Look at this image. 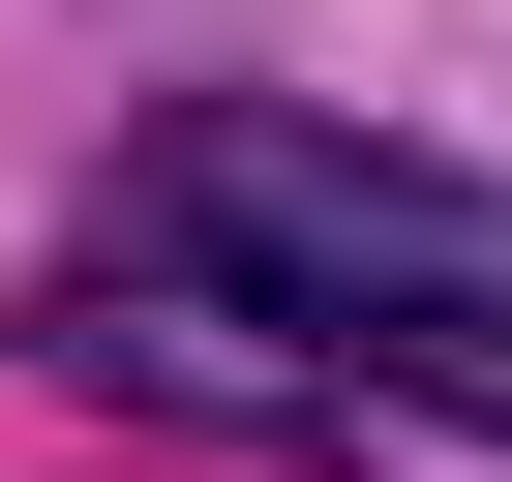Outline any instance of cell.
<instances>
[{"label": "cell", "instance_id": "obj_1", "mask_svg": "<svg viewBox=\"0 0 512 482\" xmlns=\"http://www.w3.org/2000/svg\"><path fill=\"white\" fill-rule=\"evenodd\" d=\"M91 211L181 241V272H241L272 332H332L422 452H512V181L482 151H392L332 91H151Z\"/></svg>", "mask_w": 512, "mask_h": 482}]
</instances>
